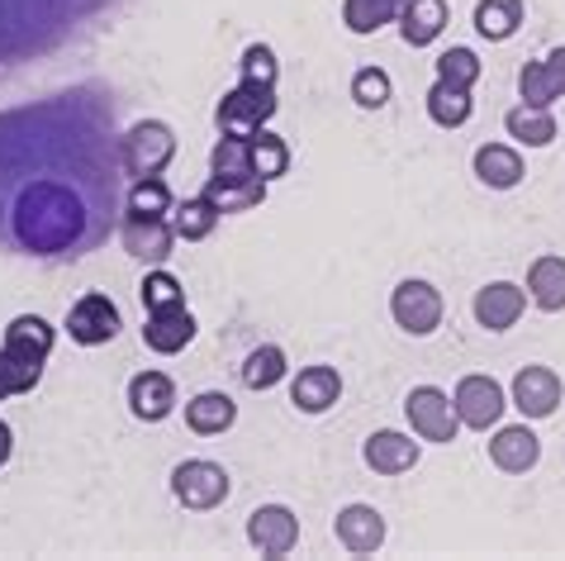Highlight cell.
<instances>
[{
    "label": "cell",
    "instance_id": "cell-39",
    "mask_svg": "<svg viewBox=\"0 0 565 561\" xmlns=\"http://www.w3.org/2000/svg\"><path fill=\"white\" fill-rule=\"evenodd\" d=\"M10 395H20V381H14V371L6 362V352H0V400H10Z\"/></svg>",
    "mask_w": 565,
    "mask_h": 561
},
{
    "label": "cell",
    "instance_id": "cell-3",
    "mask_svg": "<svg viewBox=\"0 0 565 561\" xmlns=\"http://www.w3.org/2000/svg\"><path fill=\"white\" fill-rule=\"evenodd\" d=\"M171 158H177V134H171L162 119H143V124H134V129L119 138V162H124V171H129L134 181L162 177Z\"/></svg>",
    "mask_w": 565,
    "mask_h": 561
},
{
    "label": "cell",
    "instance_id": "cell-30",
    "mask_svg": "<svg viewBox=\"0 0 565 561\" xmlns=\"http://www.w3.org/2000/svg\"><path fill=\"white\" fill-rule=\"evenodd\" d=\"M210 171H214V177H224V181H247V177H257V171H253V144H247V138L224 134V138L214 144V152H210Z\"/></svg>",
    "mask_w": 565,
    "mask_h": 561
},
{
    "label": "cell",
    "instance_id": "cell-25",
    "mask_svg": "<svg viewBox=\"0 0 565 561\" xmlns=\"http://www.w3.org/2000/svg\"><path fill=\"white\" fill-rule=\"evenodd\" d=\"M205 200H214L218 214H243L266 200V181L262 177H247V181H224V177H210L205 191H200Z\"/></svg>",
    "mask_w": 565,
    "mask_h": 561
},
{
    "label": "cell",
    "instance_id": "cell-4",
    "mask_svg": "<svg viewBox=\"0 0 565 561\" xmlns=\"http://www.w3.org/2000/svg\"><path fill=\"white\" fill-rule=\"evenodd\" d=\"M276 115V86H262V82H238L233 91H224L214 110L218 134H233V138H253L257 129H266Z\"/></svg>",
    "mask_w": 565,
    "mask_h": 561
},
{
    "label": "cell",
    "instance_id": "cell-15",
    "mask_svg": "<svg viewBox=\"0 0 565 561\" xmlns=\"http://www.w3.org/2000/svg\"><path fill=\"white\" fill-rule=\"evenodd\" d=\"M418 443L409 438V433H395V428H381V433H371L366 447H361V457H366V466L375 476H404V472H414L418 466Z\"/></svg>",
    "mask_w": 565,
    "mask_h": 561
},
{
    "label": "cell",
    "instance_id": "cell-16",
    "mask_svg": "<svg viewBox=\"0 0 565 561\" xmlns=\"http://www.w3.org/2000/svg\"><path fill=\"white\" fill-rule=\"evenodd\" d=\"M333 533L352 557H371V552H381V542H385V519H381V509H371V505H348V509H338Z\"/></svg>",
    "mask_w": 565,
    "mask_h": 561
},
{
    "label": "cell",
    "instance_id": "cell-10",
    "mask_svg": "<svg viewBox=\"0 0 565 561\" xmlns=\"http://www.w3.org/2000/svg\"><path fill=\"white\" fill-rule=\"evenodd\" d=\"M247 542H253L262 557H290L295 542H300V519H295L286 505H262V509H253V519H247Z\"/></svg>",
    "mask_w": 565,
    "mask_h": 561
},
{
    "label": "cell",
    "instance_id": "cell-6",
    "mask_svg": "<svg viewBox=\"0 0 565 561\" xmlns=\"http://www.w3.org/2000/svg\"><path fill=\"white\" fill-rule=\"evenodd\" d=\"M228 490H233V480L228 472L218 462H205V457H195V462H181L177 472H171V495L185 505V509H218L228 500Z\"/></svg>",
    "mask_w": 565,
    "mask_h": 561
},
{
    "label": "cell",
    "instance_id": "cell-36",
    "mask_svg": "<svg viewBox=\"0 0 565 561\" xmlns=\"http://www.w3.org/2000/svg\"><path fill=\"white\" fill-rule=\"evenodd\" d=\"M437 67V82H447V86H461V91H470L480 82V57L470 53V49H447L443 57L433 62Z\"/></svg>",
    "mask_w": 565,
    "mask_h": 561
},
{
    "label": "cell",
    "instance_id": "cell-23",
    "mask_svg": "<svg viewBox=\"0 0 565 561\" xmlns=\"http://www.w3.org/2000/svg\"><path fill=\"white\" fill-rule=\"evenodd\" d=\"M233 419H238V404H233L224 391H205V395H195L191 404H185V424H191V433H200V438L228 433Z\"/></svg>",
    "mask_w": 565,
    "mask_h": 561
},
{
    "label": "cell",
    "instance_id": "cell-17",
    "mask_svg": "<svg viewBox=\"0 0 565 561\" xmlns=\"http://www.w3.org/2000/svg\"><path fill=\"white\" fill-rule=\"evenodd\" d=\"M537 457H542V443H537V433H532L527 424H509V428H499L490 438V462L499 466V472H509V476L532 472Z\"/></svg>",
    "mask_w": 565,
    "mask_h": 561
},
{
    "label": "cell",
    "instance_id": "cell-31",
    "mask_svg": "<svg viewBox=\"0 0 565 561\" xmlns=\"http://www.w3.org/2000/svg\"><path fill=\"white\" fill-rule=\"evenodd\" d=\"M470 91H461V86H447V82H433V91H428V115H433V124H443V129H461V124L470 119Z\"/></svg>",
    "mask_w": 565,
    "mask_h": 561
},
{
    "label": "cell",
    "instance_id": "cell-37",
    "mask_svg": "<svg viewBox=\"0 0 565 561\" xmlns=\"http://www.w3.org/2000/svg\"><path fill=\"white\" fill-rule=\"evenodd\" d=\"M518 91H523L527 105H546V110H552V100H561V86L546 62H527V67L518 72Z\"/></svg>",
    "mask_w": 565,
    "mask_h": 561
},
{
    "label": "cell",
    "instance_id": "cell-9",
    "mask_svg": "<svg viewBox=\"0 0 565 561\" xmlns=\"http://www.w3.org/2000/svg\"><path fill=\"white\" fill-rule=\"evenodd\" d=\"M451 404H457V419L466 428L476 433H490L499 419H504L509 400H504V385H499L494 377H466L457 385V395H451Z\"/></svg>",
    "mask_w": 565,
    "mask_h": 561
},
{
    "label": "cell",
    "instance_id": "cell-18",
    "mask_svg": "<svg viewBox=\"0 0 565 561\" xmlns=\"http://www.w3.org/2000/svg\"><path fill=\"white\" fill-rule=\"evenodd\" d=\"M129 410L134 419H143V424H162V419L177 410V385L162 371H138L129 381Z\"/></svg>",
    "mask_w": 565,
    "mask_h": 561
},
{
    "label": "cell",
    "instance_id": "cell-20",
    "mask_svg": "<svg viewBox=\"0 0 565 561\" xmlns=\"http://www.w3.org/2000/svg\"><path fill=\"white\" fill-rule=\"evenodd\" d=\"M447 0H409L399 14V39L409 43V49H428V43L443 39L447 29Z\"/></svg>",
    "mask_w": 565,
    "mask_h": 561
},
{
    "label": "cell",
    "instance_id": "cell-7",
    "mask_svg": "<svg viewBox=\"0 0 565 561\" xmlns=\"http://www.w3.org/2000/svg\"><path fill=\"white\" fill-rule=\"evenodd\" d=\"M404 414H409V424L423 443H457V428H461L457 404L437 385H414L409 400H404Z\"/></svg>",
    "mask_w": 565,
    "mask_h": 561
},
{
    "label": "cell",
    "instance_id": "cell-1",
    "mask_svg": "<svg viewBox=\"0 0 565 561\" xmlns=\"http://www.w3.org/2000/svg\"><path fill=\"white\" fill-rule=\"evenodd\" d=\"M115 200H96L82 181H24L10 205V239L34 257H76L100 239V210Z\"/></svg>",
    "mask_w": 565,
    "mask_h": 561
},
{
    "label": "cell",
    "instance_id": "cell-8",
    "mask_svg": "<svg viewBox=\"0 0 565 561\" xmlns=\"http://www.w3.org/2000/svg\"><path fill=\"white\" fill-rule=\"evenodd\" d=\"M124 329V319H119V309L109 295L100 290H86L82 300H76L67 309V334L72 342H82V348H100V342H115Z\"/></svg>",
    "mask_w": 565,
    "mask_h": 561
},
{
    "label": "cell",
    "instance_id": "cell-2",
    "mask_svg": "<svg viewBox=\"0 0 565 561\" xmlns=\"http://www.w3.org/2000/svg\"><path fill=\"white\" fill-rule=\"evenodd\" d=\"M0 352H6L14 381H20V395H29V391H34V385L43 381V362H49V352H53V324L39 319V315L10 319Z\"/></svg>",
    "mask_w": 565,
    "mask_h": 561
},
{
    "label": "cell",
    "instance_id": "cell-14",
    "mask_svg": "<svg viewBox=\"0 0 565 561\" xmlns=\"http://www.w3.org/2000/svg\"><path fill=\"white\" fill-rule=\"evenodd\" d=\"M200 334V324L195 315L185 305H171V309H152L148 324H143V342L152 352H162V357H177L181 348H191Z\"/></svg>",
    "mask_w": 565,
    "mask_h": 561
},
{
    "label": "cell",
    "instance_id": "cell-41",
    "mask_svg": "<svg viewBox=\"0 0 565 561\" xmlns=\"http://www.w3.org/2000/svg\"><path fill=\"white\" fill-rule=\"evenodd\" d=\"M10 452H14V433H10V424L0 419V466L10 462Z\"/></svg>",
    "mask_w": 565,
    "mask_h": 561
},
{
    "label": "cell",
    "instance_id": "cell-32",
    "mask_svg": "<svg viewBox=\"0 0 565 561\" xmlns=\"http://www.w3.org/2000/svg\"><path fill=\"white\" fill-rule=\"evenodd\" d=\"M253 171L262 181H276V177H286V167H290V148H286V138L271 134V129H257L253 138Z\"/></svg>",
    "mask_w": 565,
    "mask_h": 561
},
{
    "label": "cell",
    "instance_id": "cell-33",
    "mask_svg": "<svg viewBox=\"0 0 565 561\" xmlns=\"http://www.w3.org/2000/svg\"><path fill=\"white\" fill-rule=\"evenodd\" d=\"M390 96H395V82H390L385 67H361L352 76V100L361 105V110H385Z\"/></svg>",
    "mask_w": 565,
    "mask_h": 561
},
{
    "label": "cell",
    "instance_id": "cell-13",
    "mask_svg": "<svg viewBox=\"0 0 565 561\" xmlns=\"http://www.w3.org/2000/svg\"><path fill=\"white\" fill-rule=\"evenodd\" d=\"M527 309V290L513 286V280H490L484 290H476V324L490 334H504L523 319Z\"/></svg>",
    "mask_w": 565,
    "mask_h": 561
},
{
    "label": "cell",
    "instance_id": "cell-5",
    "mask_svg": "<svg viewBox=\"0 0 565 561\" xmlns=\"http://www.w3.org/2000/svg\"><path fill=\"white\" fill-rule=\"evenodd\" d=\"M390 315H395V324L404 334L414 338H428L437 334V324H443V290L433 286V280H399L395 295H390Z\"/></svg>",
    "mask_w": 565,
    "mask_h": 561
},
{
    "label": "cell",
    "instance_id": "cell-19",
    "mask_svg": "<svg viewBox=\"0 0 565 561\" xmlns=\"http://www.w3.org/2000/svg\"><path fill=\"white\" fill-rule=\"evenodd\" d=\"M338 400H342V377L333 367H305L300 377L290 381V404L300 414H323V410H333Z\"/></svg>",
    "mask_w": 565,
    "mask_h": 561
},
{
    "label": "cell",
    "instance_id": "cell-21",
    "mask_svg": "<svg viewBox=\"0 0 565 561\" xmlns=\"http://www.w3.org/2000/svg\"><path fill=\"white\" fill-rule=\"evenodd\" d=\"M527 300L546 309V315H556V309H565V257L546 253L527 267Z\"/></svg>",
    "mask_w": 565,
    "mask_h": 561
},
{
    "label": "cell",
    "instance_id": "cell-35",
    "mask_svg": "<svg viewBox=\"0 0 565 561\" xmlns=\"http://www.w3.org/2000/svg\"><path fill=\"white\" fill-rule=\"evenodd\" d=\"M138 300H143V309L152 315V309H171V305H185V290H181V280L162 272V267H152L143 276V286H138Z\"/></svg>",
    "mask_w": 565,
    "mask_h": 561
},
{
    "label": "cell",
    "instance_id": "cell-27",
    "mask_svg": "<svg viewBox=\"0 0 565 561\" xmlns=\"http://www.w3.org/2000/svg\"><path fill=\"white\" fill-rule=\"evenodd\" d=\"M171 229H177V239H185V243L210 239V233L218 229V205L205 195L181 200V205H171Z\"/></svg>",
    "mask_w": 565,
    "mask_h": 561
},
{
    "label": "cell",
    "instance_id": "cell-26",
    "mask_svg": "<svg viewBox=\"0 0 565 561\" xmlns=\"http://www.w3.org/2000/svg\"><path fill=\"white\" fill-rule=\"evenodd\" d=\"M409 0H342V24L352 34H375V29L395 24Z\"/></svg>",
    "mask_w": 565,
    "mask_h": 561
},
{
    "label": "cell",
    "instance_id": "cell-29",
    "mask_svg": "<svg viewBox=\"0 0 565 561\" xmlns=\"http://www.w3.org/2000/svg\"><path fill=\"white\" fill-rule=\"evenodd\" d=\"M286 381V352L276 342H262V348L247 352L243 362V385L247 391H271V385Z\"/></svg>",
    "mask_w": 565,
    "mask_h": 561
},
{
    "label": "cell",
    "instance_id": "cell-28",
    "mask_svg": "<svg viewBox=\"0 0 565 561\" xmlns=\"http://www.w3.org/2000/svg\"><path fill=\"white\" fill-rule=\"evenodd\" d=\"M523 24V0H480L476 6V34L490 43H504Z\"/></svg>",
    "mask_w": 565,
    "mask_h": 561
},
{
    "label": "cell",
    "instance_id": "cell-12",
    "mask_svg": "<svg viewBox=\"0 0 565 561\" xmlns=\"http://www.w3.org/2000/svg\"><path fill=\"white\" fill-rule=\"evenodd\" d=\"M119 243H124V253L129 257L162 267V262L171 257V243H177V229H171L167 220H148V214H124Z\"/></svg>",
    "mask_w": 565,
    "mask_h": 561
},
{
    "label": "cell",
    "instance_id": "cell-34",
    "mask_svg": "<svg viewBox=\"0 0 565 561\" xmlns=\"http://www.w3.org/2000/svg\"><path fill=\"white\" fill-rule=\"evenodd\" d=\"M171 191H167V181L162 177H148V181H134V191H129V214H148V220H167L171 214Z\"/></svg>",
    "mask_w": 565,
    "mask_h": 561
},
{
    "label": "cell",
    "instance_id": "cell-24",
    "mask_svg": "<svg viewBox=\"0 0 565 561\" xmlns=\"http://www.w3.org/2000/svg\"><path fill=\"white\" fill-rule=\"evenodd\" d=\"M504 129H509V138H518L523 148H546L556 138V119H552V110L546 105H513V110L504 115Z\"/></svg>",
    "mask_w": 565,
    "mask_h": 561
},
{
    "label": "cell",
    "instance_id": "cell-22",
    "mask_svg": "<svg viewBox=\"0 0 565 561\" xmlns=\"http://www.w3.org/2000/svg\"><path fill=\"white\" fill-rule=\"evenodd\" d=\"M476 177L490 186V191H513L523 181V152L509 144H484L476 148Z\"/></svg>",
    "mask_w": 565,
    "mask_h": 561
},
{
    "label": "cell",
    "instance_id": "cell-38",
    "mask_svg": "<svg viewBox=\"0 0 565 561\" xmlns=\"http://www.w3.org/2000/svg\"><path fill=\"white\" fill-rule=\"evenodd\" d=\"M276 76H280V62H276V53L266 49V43H253V49L243 53V82L276 86Z\"/></svg>",
    "mask_w": 565,
    "mask_h": 561
},
{
    "label": "cell",
    "instance_id": "cell-11",
    "mask_svg": "<svg viewBox=\"0 0 565 561\" xmlns=\"http://www.w3.org/2000/svg\"><path fill=\"white\" fill-rule=\"evenodd\" d=\"M565 385L552 367H523L513 377V410H523V419H552L561 410Z\"/></svg>",
    "mask_w": 565,
    "mask_h": 561
},
{
    "label": "cell",
    "instance_id": "cell-40",
    "mask_svg": "<svg viewBox=\"0 0 565 561\" xmlns=\"http://www.w3.org/2000/svg\"><path fill=\"white\" fill-rule=\"evenodd\" d=\"M546 67H552L556 86H561V96H565V49H552V53H546Z\"/></svg>",
    "mask_w": 565,
    "mask_h": 561
}]
</instances>
